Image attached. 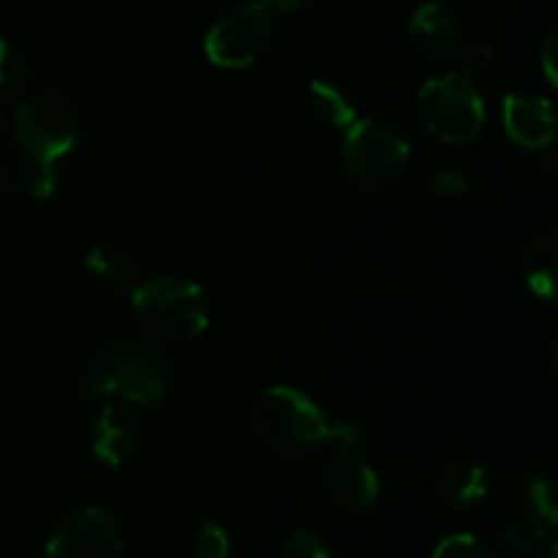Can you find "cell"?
Listing matches in <instances>:
<instances>
[{"label": "cell", "instance_id": "cell-24", "mask_svg": "<svg viewBox=\"0 0 558 558\" xmlns=\"http://www.w3.org/2000/svg\"><path fill=\"white\" fill-rule=\"evenodd\" d=\"M281 558H330V550L316 534L292 532L283 543Z\"/></svg>", "mask_w": 558, "mask_h": 558}, {"label": "cell", "instance_id": "cell-25", "mask_svg": "<svg viewBox=\"0 0 558 558\" xmlns=\"http://www.w3.org/2000/svg\"><path fill=\"white\" fill-rule=\"evenodd\" d=\"M556 47H558V31L554 27L543 44V69L550 85H556Z\"/></svg>", "mask_w": 558, "mask_h": 558}, {"label": "cell", "instance_id": "cell-20", "mask_svg": "<svg viewBox=\"0 0 558 558\" xmlns=\"http://www.w3.org/2000/svg\"><path fill=\"white\" fill-rule=\"evenodd\" d=\"M430 558H499V554L477 534H452L436 545Z\"/></svg>", "mask_w": 558, "mask_h": 558}, {"label": "cell", "instance_id": "cell-9", "mask_svg": "<svg viewBox=\"0 0 558 558\" xmlns=\"http://www.w3.org/2000/svg\"><path fill=\"white\" fill-rule=\"evenodd\" d=\"M325 488L338 507L365 512L379 501V477L352 447H336L325 463Z\"/></svg>", "mask_w": 558, "mask_h": 558}, {"label": "cell", "instance_id": "cell-10", "mask_svg": "<svg viewBox=\"0 0 558 558\" xmlns=\"http://www.w3.org/2000/svg\"><path fill=\"white\" fill-rule=\"evenodd\" d=\"M142 436H145V428H142L140 414L129 407H120V403H109L93 420V456L107 466L118 469L136 456Z\"/></svg>", "mask_w": 558, "mask_h": 558}, {"label": "cell", "instance_id": "cell-28", "mask_svg": "<svg viewBox=\"0 0 558 558\" xmlns=\"http://www.w3.org/2000/svg\"><path fill=\"white\" fill-rule=\"evenodd\" d=\"M494 3H510V0H494Z\"/></svg>", "mask_w": 558, "mask_h": 558}, {"label": "cell", "instance_id": "cell-11", "mask_svg": "<svg viewBox=\"0 0 558 558\" xmlns=\"http://www.w3.org/2000/svg\"><path fill=\"white\" fill-rule=\"evenodd\" d=\"M501 118H505V129L515 145L534 153H543L554 145L556 114L548 98L510 93L501 107Z\"/></svg>", "mask_w": 558, "mask_h": 558}, {"label": "cell", "instance_id": "cell-3", "mask_svg": "<svg viewBox=\"0 0 558 558\" xmlns=\"http://www.w3.org/2000/svg\"><path fill=\"white\" fill-rule=\"evenodd\" d=\"M131 308L142 330L161 341H194L210 327L205 292L180 276H153L136 283Z\"/></svg>", "mask_w": 558, "mask_h": 558}, {"label": "cell", "instance_id": "cell-1", "mask_svg": "<svg viewBox=\"0 0 558 558\" xmlns=\"http://www.w3.org/2000/svg\"><path fill=\"white\" fill-rule=\"evenodd\" d=\"M254 434L267 452L283 461H305L325 445L360 447L363 430L352 423H330L319 403L298 387L276 385L254 407Z\"/></svg>", "mask_w": 558, "mask_h": 558}, {"label": "cell", "instance_id": "cell-7", "mask_svg": "<svg viewBox=\"0 0 558 558\" xmlns=\"http://www.w3.org/2000/svg\"><path fill=\"white\" fill-rule=\"evenodd\" d=\"M270 36L272 11L265 3H240L213 22L205 36V54L218 69H248L262 58Z\"/></svg>", "mask_w": 558, "mask_h": 558}, {"label": "cell", "instance_id": "cell-27", "mask_svg": "<svg viewBox=\"0 0 558 558\" xmlns=\"http://www.w3.org/2000/svg\"><path fill=\"white\" fill-rule=\"evenodd\" d=\"M349 558H385V556H371V554H360V556H349Z\"/></svg>", "mask_w": 558, "mask_h": 558}, {"label": "cell", "instance_id": "cell-13", "mask_svg": "<svg viewBox=\"0 0 558 558\" xmlns=\"http://www.w3.org/2000/svg\"><path fill=\"white\" fill-rule=\"evenodd\" d=\"M518 265L529 289L545 303H556L558 289V238L556 232L532 234L518 251Z\"/></svg>", "mask_w": 558, "mask_h": 558}, {"label": "cell", "instance_id": "cell-15", "mask_svg": "<svg viewBox=\"0 0 558 558\" xmlns=\"http://www.w3.org/2000/svg\"><path fill=\"white\" fill-rule=\"evenodd\" d=\"M0 189L44 202L58 189V174H54L52 163H44L16 150L14 156L0 158Z\"/></svg>", "mask_w": 558, "mask_h": 558}, {"label": "cell", "instance_id": "cell-22", "mask_svg": "<svg viewBox=\"0 0 558 558\" xmlns=\"http://www.w3.org/2000/svg\"><path fill=\"white\" fill-rule=\"evenodd\" d=\"M428 189L441 199H461L472 191V178L461 169H436L428 178Z\"/></svg>", "mask_w": 558, "mask_h": 558}, {"label": "cell", "instance_id": "cell-16", "mask_svg": "<svg viewBox=\"0 0 558 558\" xmlns=\"http://www.w3.org/2000/svg\"><path fill=\"white\" fill-rule=\"evenodd\" d=\"M501 543L507 550L523 558H539L554 556L556 550V521H545V518L529 515L521 512L510 526L501 534Z\"/></svg>", "mask_w": 558, "mask_h": 558}, {"label": "cell", "instance_id": "cell-5", "mask_svg": "<svg viewBox=\"0 0 558 558\" xmlns=\"http://www.w3.org/2000/svg\"><path fill=\"white\" fill-rule=\"evenodd\" d=\"M409 142L396 125L379 118L354 120L343 142V163L360 189L390 191L409 169Z\"/></svg>", "mask_w": 558, "mask_h": 558}, {"label": "cell", "instance_id": "cell-18", "mask_svg": "<svg viewBox=\"0 0 558 558\" xmlns=\"http://www.w3.org/2000/svg\"><path fill=\"white\" fill-rule=\"evenodd\" d=\"M308 104L316 118L325 125L338 131H347L357 120V107L354 98L343 85L332 80H314L308 85Z\"/></svg>", "mask_w": 558, "mask_h": 558}, {"label": "cell", "instance_id": "cell-4", "mask_svg": "<svg viewBox=\"0 0 558 558\" xmlns=\"http://www.w3.org/2000/svg\"><path fill=\"white\" fill-rule=\"evenodd\" d=\"M82 134V118L74 98L63 90H36L16 107V147L44 163H54L74 150Z\"/></svg>", "mask_w": 558, "mask_h": 558}, {"label": "cell", "instance_id": "cell-14", "mask_svg": "<svg viewBox=\"0 0 558 558\" xmlns=\"http://www.w3.org/2000/svg\"><path fill=\"white\" fill-rule=\"evenodd\" d=\"M434 490L447 510H472L488 496V474L472 461L447 463L436 474Z\"/></svg>", "mask_w": 558, "mask_h": 558}, {"label": "cell", "instance_id": "cell-2", "mask_svg": "<svg viewBox=\"0 0 558 558\" xmlns=\"http://www.w3.org/2000/svg\"><path fill=\"white\" fill-rule=\"evenodd\" d=\"M172 379V365L156 352L109 343L93 354L85 371V390L96 398H120L136 407H153L167 398Z\"/></svg>", "mask_w": 558, "mask_h": 558}, {"label": "cell", "instance_id": "cell-26", "mask_svg": "<svg viewBox=\"0 0 558 558\" xmlns=\"http://www.w3.org/2000/svg\"><path fill=\"white\" fill-rule=\"evenodd\" d=\"M270 11H278V14H294V11H303L308 5H314L316 0H262Z\"/></svg>", "mask_w": 558, "mask_h": 558}, {"label": "cell", "instance_id": "cell-17", "mask_svg": "<svg viewBox=\"0 0 558 558\" xmlns=\"http://www.w3.org/2000/svg\"><path fill=\"white\" fill-rule=\"evenodd\" d=\"M82 267L90 281L107 292H125V289L136 287V265L131 262V256L118 248H109V245L87 251Z\"/></svg>", "mask_w": 558, "mask_h": 558}, {"label": "cell", "instance_id": "cell-6", "mask_svg": "<svg viewBox=\"0 0 558 558\" xmlns=\"http://www.w3.org/2000/svg\"><path fill=\"white\" fill-rule=\"evenodd\" d=\"M417 118L445 145H469L485 125V104L477 85L466 76H436L420 87Z\"/></svg>", "mask_w": 558, "mask_h": 558}, {"label": "cell", "instance_id": "cell-19", "mask_svg": "<svg viewBox=\"0 0 558 558\" xmlns=\"http://www.w3.org/2000/svg\"><path fill=\"white\" fill-rule=\"evenodd\" d=\"M27 58L16 44L0 38V107L16 101L27 85Z\"/></svg>", "mask_w": 558, "mask_h": 558}, {"label": "cell", "instance_id": "cell-23", "mask_svg": "<svg viewBox=\"0 0 558 558\" xmlns=\"http://www.w3.org/2000/svg\"><path fill=\"white\" fill-rule=\"evenodd\" d=\"M496 52L488 44H472V47L463 49L461 54V76H466L469 82L477 85L483 76H488V71L494 69Z\"/></svg>", "mask_w": 558, "mask_h": 558}, {"label": "cell", "instance_id": "cell-8", "mask_svg": "<svg viewBox=\"0 0 558 558\" xmlns=\"http://www.w3.org/2000/svg\"><path fill=\"white\" fill-rule=\"evenodd\" d=\"M123 550V523L101 507L71 512L47 537L49 558H120Z\"/></svg>", "mask_w": 558, "mask_h": 558}, {"label": "cell", "instance_id": "cell-12", "mask_svg": "<svg viewBox=\"0 0 558 558\" xmlns=\"http://www.w3.org/2000/svg\"><path fill=\"white\" fill-rule=\"evenodd\" d=\"M409 38L425 60L445 65L461 52V25L441 3H423L409 20Z\"/></svg>", "mask_w": 558, "mask_h": 558}, {"label": "cell", "instance_id": "cell-21", "mask_svg": "<svg viewBox=\"0 0 558 558\" xmlns=\"http://www.w3.org/2000/svg\"><path fill=\"white\" fill-rule=\"evenodd\" d=\"M196 558H232V537L218 521L202 523L196 534Z\"/></svg>", "mask_w": 558, "mask_h": 558}]
</instances>
